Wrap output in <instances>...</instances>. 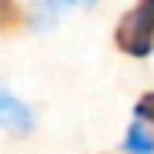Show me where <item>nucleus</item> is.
Returning <instances> with one entry per match:
<instances>
[{"label": "nucleus", "mask_w": 154, "mask_h": 154, "mask_svg": "<svg viewBox=\"0 0 154 154\" xmlns=\"http://www.w3.org/2000/svg\"><path fill=\"white\" fill-rule=\"evenodd\" d=\"M114 44L127 57L154 54V0H137V4L117 20Z\"/></svg>", "instance_id": "f257e3e1"}, {"label": "nucleus", "mask_w": 154, "mask_h": 154, "mask_svg": "<svg viewBox=\"0 0 154 154\" xmlns=\"http://www.w3.org/2000/svg\"><path fill=\"white\" fill-rule=\"evenodd\" d=\"M0 127L10 134H27L34 127V111L10 91H0Z\"/></svg>", "instance_id": "f03ea898"}, {"label": "nucleus", "mask_w": 154, "mask_h": 154, "mask_svg": "<svg viewBox=\"0 0 154 154\" xmlns=\"http://www.w3.org/2000/svg\"><path fill=\"white\" fill-rule=\"evenodd\" d=\"M124 147L131 151V154H154V137L141 127V117H137V124L127 127V141H124Z\"/></svg>", "instance_id": "7ed1b4c3"}, {"label": "nucleus", "mask_w": 154, "mask_h": 154, "mask_svg": "<svg viewBox=\"0 0 154 154\" xmlns=\"http://www.w3.org/2000/svg\"><path fill=\"white\" fill-rule=\"evenodd\" d=\"M20 7L17 0H0V30H17L20 27Z\"/></svg>", "instance_id": "20e7f679"}, {"label": "nucleus", "mask_w": 154, "mask_h": 154, "mask_svg": "<svg viewBox=\"0 0 154 154\" xmlns=\"http://www.w3.org/2000/svg\"><path fill=\"white\" fill-rule=\"evenodd\" d=\"M134 114H137L141 121L154 124V91H147V94H141V97H137V104H134Z\"/></svg>", "instance_id": "39448f33"}, {"label": "nucleus", "mask_w": 154, "mask_h": 154, "mask_svg": "<svg viewBox=\"0 0 154 154\" xmlns=\"http://www.w3.org/2000/svg\"><path fill=\"white\" fill-rule=\"evenodd\" d=\"M64 4H97V0H64Z\"/></svg>", "instance_id": "423d86ee"}]
</instances>
